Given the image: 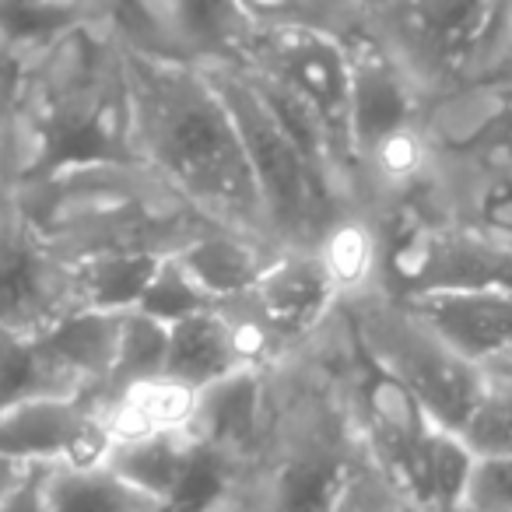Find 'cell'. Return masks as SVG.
Masks as SVG:
<instances>
[{"label": "cell", "instance_id": "1f68e13d", "mask_svg": "<svg viewBox=\"0 0 512 512\" xmlns=\"http://www.w3.org/2000/svg\"><path fill=\"white\" fill-rule=\"evenodd\" d=\"M460 512H512V456H477Z\"/></svg>", "mask_w": 512, "mask_h": 512}, {"label": "cell", "instance_id": "4fadbf2b", "mask_svg": "<svg viewBox=\"0 0 512 512\" xmlns=\"http://www.w3.org/2000/svg\"><path fill=\"white\" fill-rule=\"evenodd\" d=\"M102 411L88 397H25L0 407V456L25 467L95 463L109 456Z\"/></svg>", "mask_w": 512, "mask_h": 512}, {"label": "cell", "instance_id": "3957f363", "mask_svg": "<svg viewBox=\"0 0 512 512\" xmlns=\"http://www.w3.org/2000/svg\"><path fill=\"white\" fill-rule=\"evenodd\" d=\"M8 193L67 260L169 256L218 225L137 155H67L18 179Z\"/></svg>", "mask_w": 512, "mask_h": 512}, {"label": "cell", "instance_id": "484cf974", "mask_svg": "<svg viewBox=\"0 0 512 512\" xmlns=\"http://www.w3.org/2000/svg\"><path fill=\"white\" fill-rule=\"evenodd\" d=\"M165 358H169V323L155 313L134 306L120 316V337H116V358L109 369L102 390L92 397V404H102L113 393L141 383V379L165 376Z\"/></svg>", "mask_w": 512, "mask_h": 512}, {"label": "cell", "instance_id": "d6986e66", "mask_svg": "<svg viewBox=\"0 0 512 512\" xmlns=\"http://www.w3.org/2000/svg\"><path fill=\"white\" fill-rule=\"evenodd\" d=\"M197 393L200 390H190V386L172 376H155L113 393V397L95 407L102 411L109 446L120 449L165 432H186L193 421V411H197Z\"/></svg>", "mask_w": 512, "mask_h": 512}, {"label": "cell", "instance_id": "4316f807", "mask_svg": "<svg viewBox=\"0 0 512 512\" xmlns=\"http://www.w3.org/2000/svg\"><path fill=\"white\" fill-rule=\"evenodd\" d=\"M162 256L151 253H106L74 260L81 281V302L85 309H106V313H127L141 306Z\"/></svg>", "mask_w": 512, "mask_h": 512}, {"label": "cell", "instance_id": "ffe728a7", "mask_svg": "<svg viewBox=\"0 0 512 512\" xmlns=\"http://www.w3.org/2000/svg\"><path fill=\"white\" fill-rule=\"evenodd\" d=\"M274 253H278V246H271V242H260L253 235L214 225L207 232H200L193 242H186L183 249H176L172 256L186 267V274L197 281V288L207 299L225 302L246 292L264 274Z\"/></svg>", "mask_w": 512, "mask_h": 512}, {"label": "cell", "instance_id": "e0dca14e", "mask_svg": "<svg viewBox=\"0 0 512 512\" xmlns=\"http://www.w3.org/2000/svg\"><path fill=\"white\" fill-rule=\"evenodd\" d=\"M309 249L320 260L341 306L386 288V228L365 207L351 204L334 211Z\"/></svg>", "mask_w": 512, "mask_h": 512}, {"label": "cell", "instance_id": "d590c367", "mask_svg": "<svg viewBox=\"0 0 512 512\" xmlns=\"http://www.w3.org/2000/svg\"><path fill=\"white\" fill-rule=\"evenodd\" d=\"M25 470V463H15V460H4L0 456V502H4V495H8V488L18 481V474Z\"/></svg>", "mask_w": 512, "mask_h": 512}, {"label": "cell", "instance_id": "44dd1931", "mask_svg": "<svg viewBox=\"0 0 512 512\" xmlns=\"http://www.w3.org/2000/svg\"><path fill=\"white\" fill-rule=\"evenodd\" d=\"M46 498L53 512H169L165 505L137 481H130L116 463H60L46 467Z\"/></svg>", "mask_w": 512, "mask_h": 512}, {"label": "cell", "instance_id": "30bf717a", "mask_svg": "<svg viewBox=\"0 0 512 512\" xmlns=\"http://www.w3.org/2000/svg\"><path fill=\"white\" fill-rule=\"evenodd\" d=\"M235 64L313 109L355 165L348 39L313 29H256L249 25Z\"/></svg>", "mask_w": 512, "mask_h": 512}, {"label": "cell", "instance_id": "4dcf8cb0", "mask_svg": "<svg viewBox=\"0 0 512 512\" xmlns=\"http://www.w3.org/2000/svg\"><path fill=\"white\" fill-rule=\"evenodd\" d=\"M18 78L22 57L0 53V190L18 179Z\"/></svg>", "mask_w": 512, "mask_h": 512}, {"label": "cell", "instance_id": "ba28073f", "mask_svg": "<svg viewBox=\"0 0 512 512\" xmlns=\"http://www.w3.org/2000/svg\"><path fill=\"white\" fill-rule=\"evenodd\" d=\"M386 228V292H512V235L463 221H393Z\"/></svg>", "mask_w": 512, "mask_h": 512}, {"label": "cell", "instance_id": "f1b7e54d", "mask_svg": "<svg viewBox=\"0 0 512 512\" xmlns=\"http://www.w3.org/2000/svg\"><path fill=\"white\" fill-rule=\"evenodd\" d=\"M327 512H414V505L390 470L369 449H362Z\"/></svg>", "mask_w": 512, "mask_h": 512}, {"label": "cell", "instance_id": "277c9868", "mask_svg": "<svg viewBox=\"0 0 512 512\" xmlns=\"http://www.w3.org/2000/svg\"><path fill=\"white\" fill-rule=\"evenodd\" d=\"M67 155H130L123 39L109 18L60 32L22 60L18 179Z\"/></svg>", "mask_w": 512, "mask_h": 512}, {"label": "cell", "instance_id": "7c38bea8", "mask_svg": "<svg viewBox=\"0 0 512 512\" xmlns=\"http://www.w3.org/2000/svg\"><path fill=\"white\" fill-rule=\"evenodd\" d=\"M109 22L127 46L183 64H235L249 22L232 0H109Z\"/></svg>", "mask_w": 512, "mask_h": 512}, {"label": "cell", "instance_id": "d4e9b609", "mask_svg": "<svg viewBox=\"0 0 512 512\" xmlns=\"http://www.w3.org/2000/svg\"><path fill=\"white\" fill-rule=\"evenodd\" d=\"M256 29H313L355 39L369 29V0H232Z\"/></svg>", "mask_w": 512, "mask_h": 512}, {"label": "cell", "instance_id": "ab89813d", "mask_svg": "<svg viewBox=\"0 0 512 512\" xmlns=\"http://www.w3.org/2000/svg\"><path fill=\"white\" fill-rule=\"evenodd\" d=\"M221 498H225V495H221Z\"/></svg>", "mask_w": 512, "mask_h": 512}, {"label": "cell", "instance_id": "74e56055", "mask_svg": "<svg viewBox=\"0 0 512 512\" xmlns=\"http://www.w3.org/2000/svg\"><path fill=\"white\" fill-rule=\"evenodd\" d=\"M488 369H495V372H512V351L505 358H498V362H491Z\"/></svg>", "mask_w": 512, "mask_h": 512}, {"label": "cell", "instance_id": "52a82bcc", "mask_svg": "<svg viewBox=\"0 0 512 512\" xmlns=\"http://www.w3.org/2000/svg\"><path fill=\"white\" fill-rule=\"evenodd\" d=\"M341 309L372 362L400 379L439 425L453 432L467 425L488 383L484 365L470 362L460 348H453L404 295L379 288L344 302Z\"/></svg>", "mask_w": 512, "mask_h": 512}, {"label": "cell", "instance_id": "f546056e", "mask_svg": "<svg viewBox=\"0 0 512 512\" xmlns=\"http://www.w3.org/2000/svg\"><path fill=\"white\" fill-rule=\"evenodd\" d=\"M207 306H214V302L200 292L197 281L186 274V267L179 264L172 253L162 256L155 274H151L148 292H144V299H141V309L155 313L158 320L172 323V320H179V316L197 313V309H207Z\"/></svg>", "mask_w": 512, "mask_h": 512}, {"label": "cell", "instance_id": "8992f818", "mask_svg": "<svg viewBox=\"0 0 512 512\" xmlns=\"http://www.w3.org/2000/svg\"><path fill=\"white\" fill-rule=\"evenodd\" d=\"M204 71L214 78L239 123L249 169H253L256 190L264 200L267 228H271L278 249H309L320 235L323 221L351 204L239 64H207Z\"/></svg>", "mask_w": 512, "mask_h": 512}, {"label": "cell", "instance_id": "83f0119b", "mask_svg": "<svg viewBox=\"0 0 512 512\" xmlns=\"http://www.w3.org/2000/svg\"><path fill=\"white\" fill-rule=\"evenodd\" d=\"M460 435L477 456H512V372L488 369L484 393Z\"/></svg>", "mask_w": 512, "mask_h": 512}, {"label": "cell", "instance_id": "ac0fdd59", "mask_svg": "<svg viewBox=\"0 0 512 512\" xmlns=\"http://www.w3.org/2000/svg\"><path fill=\"white\" fill-rule=\"evenodd\" d=\"M453 348L484 365L512 351V292L474 288V292H428L407 299Z\"/></svg>", "mask_w": 512, "mask_h": 512}, {"label": "cell", "instance_id": "5bb4252c", "mask_svg": "<svg viewBox=\"0 0 512 512\" xmlns=\"http://www.w3.org/2000/svg\"><path fill=\"white\" fill-rule=\"evenodd\" d=\"M235 299L246 302L288 351L309 341L341 309L313 249H278L264 274Z\"/></svg>", "mask_w": 512, "mask_h": 512}, {"label": "cell", "instance_id": "7a4b0ae2", "mask_svg": "<svg viewBox=\"0 0 512 512\" xmlns=\"http://www.w3.org/2000/svg\"><path fill=\"white\" fill-rule=\"evenodd\" d=\"M330 320L267 369L260 442L235 474L218 481L228 512H327L365 449L334 369Z\"/></svg>", "mask_w": 512, "mask_h": 512}, {"label": "cell", "instance_id": "b9f144b4", "mask_svg": "<svg viewBox=\"0 0 512 512\" xmlns=\"http://www.w3.org/2000/svg\"><path fill=\"white\" fill-rule=\"evenodd\" d=\"M169 512H172V509H169Z\"/></svg>", "mask_w": 512, "mask_h": 512}, {"label": "cell", "instance_id": "2e32d148", "mask_svg": "<svg viewBox=\"0 0 512 512\" xmlns=\"http://www.w3.org/2000/svg\"><path fill=\"white\" fill-rule=\"evenodd\" d=\"M351 46V137L355 148L383 130L425 113V95L397 57L372 36L348 39Z\"/></svg>", "mask_w": 512, "mask_h": 512}, {"label": "cell", "instance_id": "60d3db41", "mask_svg": "<svg viewBox=\"0 0 512 512\" xmlns=\"http://www.w3.org/2000/svg\"><path fill=\"white\" fill-rule=\"evenodd\" d=\"M414 512H418V509H414Z\"/></svg>", "mask_w": 512, "mask_h": 512}, {"label": "cell", "instance_id": "7402d4cb", "mask_svg": "<svg viewBox=\"0 0 512 512\" xmlns=\"http://www.w3.org/2000/svg\"><path fill=\"white\" fill-rule=\"evenodd\" d=\"M120 316L123 313H106V309H78V313L53 323L50 330L36 334L81 397L92 400L113 369Z\"/></svg>", "mask_w": 512, "mask_h": 512}, {"label": "cell", "instance_id": "d6a6232c", "mask_svg": "<svg viewBox=\"0 0 512 512\" xmlns=\"http://www.w3.org/2000/svg\"><path fill=\"white\" fill-rule=\"evenodd\" d=\"M512 64V0H491V22L467 81H484ZM463 81V85H467Z\"/></svg>", "mask_w": 512, "mask_h": 512}, {"label": "cell", "instance_id": "603a6c76", "mask_svg": "<svg viewBox=\"0 0 512 512\" xmlns=\"http://www.w3.org/2000/svg\"><path fill=\"white\" fill-rule=\"evenodd\" d=\"M246 372L235 358L228 323L221 316L218 302L197 313H186L169 323V358H165V376L179 379L190 390H207L221 379Z\"/></svg>", "mask_w": 512, "mask_h": 512}, {"label": "cell", "instance_id": "f35d334b", "mask_svg": "<svg viewBox=\"0 0 512 512\" xmlns=\"http://www.w3.org/2000/svg\"><path fill=\"white\" fill-rule=\"evenodd\" d=\"M386 4H390V0H386ZM379 8H383V4H379Z\"/></svg>", "mask_w": 512, "mask_h": 512}, {"label": "cell", "instance_id": "836d02e7", "mask_svg": "<svg viewBox=\"0 0 512 512\" xmlns=\"http://www.w3.org/2000/svg\"><path fill=\"white\" fill-rule=\"evenodd\" d=\"M46 467H25L18 474V481L8 488L4 502H0V512H53L50 498H46Z\"/></svg>", "mask_w": 512, "mask_h": 512}, {"label": "cell", "instance_id": "8fae6325", "mask_svg": "<svg viewBox=\"0 0 512 512\" xmlns=\"http://www.w3.org/2000/svg\"><path fill=\"white\" fill-rule=\"evenodd\" d=\"M85 309L78 264L60 256L0 190V337H36Z\"/></svg>", "mask_w": 512, "mask_h": 512}, {"label": "cell", "instance_id": "e575fe53", "mask_svg": "<svg viewBox=\"0 0 512 512\" xmlns=\"http://www.w3.org/2000/svg\"><path fill=\"white\" fill-rule=\"evenodd\" d=\"M172 512H228V502L221 498V491L214 488L211 495L197 498V502H186V505H176Z\"/></svg>", "mask_w": 512, "mask_h": 512}, {"label": "cell", "instance_id": "8d00e7d4", "mask_svg": "<svg viewBox=\"0 0 512 512\" xmlns=\"http://www.w3.org/2000/svg\"><path fill=\"white\" fill-rule=\"evenodd\" d=\"M484 81H495V85H509V88H512V64H509V67H502V71L491 74V78H484Z\"/></svg>", "mask_w": 512, "mask_h": 512}, {"label": "cell", "instance_id": "5b68a950", "mask_svg": "<svg viewBox=\"0 0 512 512\" xmlns=\"http://www.w3.org/2000/svg\"><path fill=\"white\" fill-rule=\"evenodd\" d=\"M435 179L400 221H463L512 235V88L467 81L425 102Z\"/></svg>", "mask_w": 512, "mask_h": 512}, {"label": "cell", "instance_id": "9a60e30c", "mask_svg": "<svg viewBox=\"0 0 512 512\" xmlns=\"http://www.w3.org/2000/svg\"><path fill=\"white\" fill-rule=\"evenodd\" d=\"M267 418V369L235 372L221 383L197 393V411L186 432L207 456L218 481L242 467L253 456Z\"/></svg>", "mask_w": 512, "mask_h": 512}, {"label": "cell", "instance_id": "6da1fadb", "mask_svg": "<svg viewBox=\"0 0 512 512\" xmlns=\"http://www.w3.org/2000/svg\"><path fill=\"white\" fill-rule=\"evenodd\" d=\"M130 95V155L162 172L186 200L232 232L278 246L249 169L239 123L214 78L197 64L123 43Z\"/></svg>", "mask_w": 512, "mask_h": 512}, {"label": "cell", "instance_id": "9c48e42d", "mask_svg": "<svg viewBox=\"0 0 512 512\" xmlns=\"http://www.w3.org/2000/svg\"><path fill=\"white\" fill-rule=\"evenodd\" d=\"M491 22V0H390L372 11L369 32L404 64L421 95L463 85Z\"/></svg>", "mask_w": 512, "mask_h": 512}, {"label": "cell", "instance_id": "cb8c5ba5", "mask_svg": "<svg viewBox=\"0 0 512 512\" xmlns=\"http://www.w3.org/2000/svg\"><path fill=\"white\" fill-rule=\"evenodd\" d=\"M106 18L109 0H0V53L25 60L60 32Z\"/></svg>", "mask_w": 512, "mask_h": 512}]
</instances>
